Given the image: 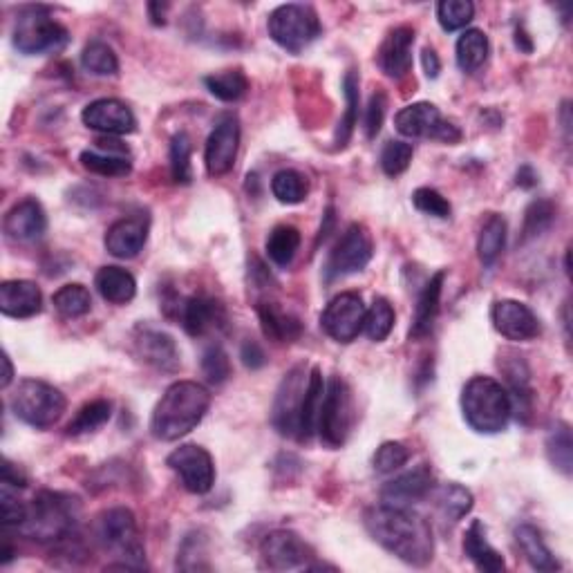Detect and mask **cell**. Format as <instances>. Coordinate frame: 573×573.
<instances>
[{"label": "cell", "instance_id": "d6a6232c", "mask_svg": "<svg viewBox=\"0 0 573 573\" xmlns=\"http://www.w3.org/2000/svg\"><path fill=\"white\" fill-rule=\"evenodd\" d=\"M506 233H509V227H506V220L502 215H488L477 238V256L484 267H493L497 258L502 256L506 247Z\"/></svg>", "mask_w": 573, "mask_h": 573}, {"label": "cell", "instance_id": "4fadbf2b", "mask_svg": "<svg viewBox=\"0 0 573 573\" xmlns=\"http://www.w3.org/2000/svg\"><path fill=\"white\" fill-rule=\"evenodd\" d=\"M307 381H309V368L305 363H300L296 368H291L278 385L274 406H271V426H274L283 437L298 439L300 410H303Z\"/></svg>", "mask_w": 573, "mask_h": 573}, {"label": "cell", "instance_id": "6f0895ef", "mask_svg": "<svg viewBox=\"0 0 573 573\" xmlns=\"http://www.w3.org/2000/svg\"><path fill=\"white\" fill-rule=\"evenodd\" d=\"M3 486H9V488H25L27 486V477L18 471V468L9 462V459H5L3 462Z\"/></svg>", "mask_w": 573, "mask_h": 573}, {"label": "cell", "instance_id": "44dd1931", "mask_svg": "<svg viewBox=\"0 0 573 573\" xmlns=\"http://www.w3.org/2000/svg\"><path fill=\"white\" fill-rule=\"evenodd\" d=\"M432 488H435V475H432L428 464H421L385 484L381 488V500L383 504L408 506L410 509L412 504L424 502L426 497L432 493Z\"/></svg>", "mask_w": 573, "mask_h": 573}, {"label": "cell", "instance_id": "f1b7e54d", "mask_svg": "<svg viewBox=\"0 0 573 573\" xmlns=\"http://www.w3.org/2000/svg\"><path fill=\"white\" fill-rule=\"evenodd\" d=\"M95 287L103 300L112 305H126L137 294V280L121 267H101L95 276Z\"/></svg>", "mask_w": 573, "mask_h": 573}, {"label": "cell", "instance_id": "b9f144b4", "mask_svg": "<svg viewBox=\"0 0 573 573\" xmlns=\"http://www.w3.org/2000/svg\"><path fill=\"white\" fill-rule=\"evenodd\" d=\"M547 455L553 468L569 477L573 473V437L567 424H556L547 437Z\"/></svg>", "mask_w": 573, "mask_h": 573}, {"label": "cell", "instance_id": "f546056e", "mask_svg": "<svg viewBox=\"0 0 573 573\" xmlns=\"http://www.w3.org/2000/svg\"><path fill=\"white\" fill-rule=\"evenodd\" d=\"M515 540L524 553V558L535 571H560V562L553 556L551 549L544 544L542 533L533 524H520L515 529Z\"/></svg>", "mask_w": 573, "mask_h": 573}, {"label": "cell", "instance_id": "db71d44e", "mask_svg": "<svg viewBox=\"0 0 573 573\" xmlns=\"http://www.w3.org/2000/svg\"><path fill=\"white\" fill-rule=\"evenodd\" d=\"M191 562V569L189 571H200V569H209L206 565V542L200 533H191L186 535V540L182 544L180 553H177V569H186V565Z\"/></svg>", "mask_w": 573, "mask_h": 573}, {"label": "cell", "instance_id": "e575fe53", "mask_svg": "<svg viewBox=\"0 0 573 573\" xmlns=\"http://www.w3.org/2000/svg\"><path fill=\"white\" fill-rule=\"evenodd\" d=\"M457 65L464 72H475L488 59V36L482 30H466L455 45Z\"/></svg>", "mask_w": 573, "mask_h": 573}, {"label": "cell", "instance_id": "74e56055", "mask_svg": "<svg viewBox=\"0 0 573 573\" xmlns=\"http://www.w3.org/2000/svg\"><path fill=\"white\" fill-rule=\"evenodd\" d=\"M79 159L86 171L101 175V177H126L130 171H133V164L128 162V157L106 153V150H101V148L83 150Z\"/></svg>", "mask_w": 573, "mask_h": 573}, {"label": "cell", "instance_id": "484cf974", "mask_svg": "<svg viewBox=\"0 0 573 573\" xmlns=\"http://www.w3.org/2000/svg\"><path fill=\"white\" fill-rule=\"evenodd\" d=\"M258 318L262 332L274 343H294L303 336V323L296 314H291L276 300H260L258 303Z\"/></svg>", "mask_w": 573, "mask_h": 573}, {"label": "cell", "instance_id": "1f68e13d", "mask_svg": "<svg viewBox=\"0 0 573 573\" xmlns=\"http://www.w3.org/2000/svg\"><path fill=\"white\" fill-rule=\"evenodd\" d=\"M500 368L506 374V381H509L511 385L509 397H511L513 412L518 410V417L526 421L531 415V401H533V392L529 385V368H526L522 356H513L511 363L506 359L500 361Z\"/></svg>", "mask_w": 573, "mask_h": 573}, {"label": "cell", "instance_id": "ffe728a7", "mask_svg": "<svg viewBox=\"0 0 573 573\" xmlns=\"http://www.w3.org/2000/svg\"><path fill=\"white\" fill-rule=\"evenodd\" d=\"M3 231L16 244L39 242L48 231V215H45L41 202L27 197V200L14 204L5 215Z\"/></svg>", "mask_w": 573, "mask_h": 573}, {"label": "cell", "instance_id": "30bf717a", "mask_svg": "<svg viewBox=\"0 0 573 573\" xmlns=\"http://www.w3.org/2000/svg\"><path fill=\"white\" fill-rule=\"evenodd\" d=\"M260 556L265 567L271 571H316V569H334L316 562V553L298 533L278 529L271 531L260 544Z\"/></svg>", "mask_w": 573, "mask_h": 573}, {"label": "cell", "instance_id": "277c9868", "mask_svg": "<svg viewBox=\"0 0 573 573\" xmlns=\"http://www.w3.org/2000/svg\"><path fill=\"white\" fill-rule=\"evenodd\" d=\"M462 412L479 435H497L513 417L509 390L491 377H473L462 390Z\"/></svg>", "mask_w": 573, "mask_h": 573}, {"label": "cell", "instance_id": "f35d334b", "mask_svg": "<svg viewBox=\"0 0 573 573\" xmlns=\"http://www.w3.org/2000/svg\"><path fill=\"white\" fill-rule=\"evenodd\" d=\"M204 86L215 99L233 103L247 95L249 79L242 70H227V72L211 74V77H204Z\"/></svg>", "mask_w": 573, "mask_h": 573}, {"label": "cell", "instance_id": "2e32d148", "mask_svg": "<svg viewBox=\"0 0 573 573\" xmlns=\"http://www.w3.org/2000/svg\"><path fill=\"white\" fill-rule=\"evenodd\" d=\"M240 150V124L233 115L222 117L213 133L206 139L204 164L211 177L227 175L236 166Z\"/></svg>", "mask_w": 573, "mask_h": 573}, {"label": "cell", "instance_id": "91938a15", "mask_svg": "<svg viewBox=\"0 0 573 573\" xmlns=\"http://www.w3.org/2000/svg\"><path fill=\"white\" fill-rule=\"evenodd\" d=\"M515 182H518V186H522V189H533V186L538 184V175H535L531 166H522L518 175H515Z\"/></svg>", "mask_w": 573, "mask_h": 573}, {"label": "cell", "instance_id": "e7e4bbea", "mask_svg": "<svg viewBox=\"0 0 573 573\" xmlns=\"http://www.w3.org/2000/svg\"><path fill=\"white\" fill-rule=\"evenodd\" d=\"M12 558H14V549L9 547V544H5V549H3V558H0V562H3V565H9V562H12Z\"/></svg>", "mask_w": 573, "mask_h": 573}, {"label": "cell", "instance_id": "11a10c76", "mask_svg": "<svg viewBox=\"0 0 573 573\" xmlns=\"http://www.w3.org/2000/svg\"><path fill=\"white\" fill-rule=\"evenodd\" d=\"M385 112H388V97H385V92H374L370 97L368 103V110H365V121H363V128H365V137L374 139L381 133V126L385 121Z\"/></svg>", "mask_w": 573, "mask_h": 573}, {"label": "cell", "instance_id": "be15d7a7", "mask_svg": "<svg viewBox=\"0 0 573 573\" xmlns=\"http://www.w3.org/2000/svg\"><path fill=\"white\" fill-rule=\"evenodd\" d=\"M515 43H518V48H520L522 52H526V54H529V52L533 50V43L529 41V36H526V34L520 32V30L515 32Z\"/></svg>", "mask_w": 573, "mask_h": 573}, {"label": "cell", "instance_id": "6da1fadb", "mask_svg": "<svg viewBox=\"0 0 573 573\" xmlns=\"http://www.w3.org/2000/svg\"><path fill=\"white\" fill-rule=\"evenodd\" d=\"M365 531L394 558L412 567H426L435 556L432 526L408 506L377 504L363 513Z\"/></svg>", "mask_w": 573, "mask_h": 573}, {"label": "cell", "instance_id": "9c48e42d", "mask_svg": "<svg viewBox=\"0 0 573 573\" xmlns=\"http://www.w3.org/2000/svg\"><path fill=\"white\" fill-rule=\"evenodd\" d=\"M354 424V401L350 385L341 377H332L325 383V397L318 417V435L327 448H341Z\"/></svg>", "mask_w": 573, "mask_h": 573}, {"label": "cell", "instance_id": "7c38bea8", "mask_svg": "<svg viewBox=\"0 0 573 573\" xmlns=\"http://www.w3.org/2000/svg\"><path fill=\"white\" fill-rule=\"evenodd\" d=\"M374 253V244L368 229L363 224H350L334 249L327 256V262L323 267L325 283H334L338 278L359 274L365 267L370 265Z\"/></svg>", "mask_w": 573, "mask_h": 573}, {"label": "cell", "instance_id": "bcb514c9", "mask_svg": "<svg viewBox=\"0 0 573 573\" xmlns=\"http://www.w3.org/2000/svg\"><path fill=\"white\" fill-rule=\"evenodd\" d=\"M394 327V309L385 298H377L372 303V307L365 312V323L363 332L368 334L370 341L381 343L390 336Z\"/></svg>", "mask_w": 573, "mask_h": 573}, {"label": "cell", "instance_id": "ab89813d", "mask_svg": "<svg viewBox=\"0 0 573 573\" xmlns=\"http://www.w3.org/2000/svg\"><path fill=\"white\" fill-rule=\"evenodd\" d=\"M112 415V406L110 401L106 399H95L83 406L77 417H74L65 432H68L70 437H79V435H88V432H95L101 426L108 424V419Z\"/></svg>", "mask_w": 573, "mask_h": 573}, {"label": "cell", "instance_id": "4316f807", "mask_svg": "<svg viewBox=\"0 0 573 573\" xmlns=\"http://www.w3.org/2000/svg\"><path fill=\"white\" fill-rule=\"evenodd\" d=\"M464 553L468 556V560L484 573H500L506 567L502 553L493 549L491 542L486 540V526L479 520H473L471 526L466 529Z\"/></svg>", "mask_w": 573, "mask_h": 573}, {"label": "cell", "instance_id": "7dc6e473", "mask_svg": "<svg viewBox=\"0 0 573 573\" xmlns=\"http://www.w3.org/2000/svg\"><path fill=\"white\" fill-rule=\"evenodd\" d=\"M475 7L471 0H441L437 5V21L444 32H457L473 21Z\"/></svg>", "mask_w": 573, "mask_h": 573}, {"label": "cell", "instance_id": "603a6c76", "mask_svg": "<svg viewBox=\"0 0 573 573\" xmlns=\"http://www.w3.org/2000/svg\"><path fill=\"white\" fill-rule=\"evenodd\" d=\"M180 323L186 334L204 336L227 325V309L220 300L209 296H191L180 305Z\"/></svg>", "mask_w": 573, "mask_h": 573}, {"label": "cell", "instance_id": "680465c9", "mask_svg": "<svg viewBox=\"0 0 573 573\" xmlns=\"http://www.w3.org/2000/svg\"><path fill=\"white\" fill-rule=\"evenodd\" d=\"M421 63H424V72H426L428 79H437L439 77L441 61H439V56H437L435 50L426 48L424 52H421Z\"/></svg>", "mask_w": 573, "mask_h": 573}, {"label": "cell", "instance_id": "cb8c5ba5", "mask_svg": "<svg viewBox=\"0 0 573 573\" xmlns=\"http://www.w3.org/2000/svg\"><path fill=\"white\" fill-rule=\"evenodd\" d=\"M148 240V218L133 215V218H121L106 231L103 244L110 256L130 260L139 256V251L146 247Z\"/></svg>", "mask_w": 573, "mask_h": 573}, {"label": "cell", "instance_id": "681fc988", "mask_svg": "<svg viewBox=\"0 0 573 573\" xmlns=\"http://www.w3.org/2000/svg\"><path fill=\"white\" fill-rule=\"evenodd\" d=\"M410 459V450L406 444H401V441H385L377 448V453H374V471L379 475H390L394 471H399L401 466H406Z\"/></svg>", "mask_w": 573, "mask_h": 573}, {"label": "cell", "instance_id": "9a60e30c", "mask_svg": "<svg viewBox=\"0 0 573 573\" xmlns=\"http://www.w3.org/2000/svg\"><path fill=\"white\" fill-rule=\"evenodd\" d=\"M365 309L363 298L354 291H345L330 300V305L325 307L321 316L323 332L334 338L336 343H352L354 338H359L363 332L365 323Z\"/></svg>", "mask_w": 573, "mask_h": 573}, {"label": "cell", "instance_id": "5b68a950", "mask_svg": "<svg viewBox=\"0 0 573 573\" xmlns=\"http://www.w3.org/2000/svg\"><path fill=\"white\" fill-rule=\"evenodd\" d=\"M9 408L14 417L32 428H52L56 421L63 417L68 401L63 392L54 385L39 379H23L18 383L12 397H9Z\"/></svg>", "mask_w": 573, "mask_h": 573}, {"label": "cell", "instance_id": "ee69618b", "mask_svg": "<svg viewBox=\"0 0 573 573\" xmlns=\"http://www.w3.org/2000/svg\"><path fill=\"white\" fill-rule=\"evenodd\" d=\"M271 193L278 202L283 204H300L305 202V197L309 193L307 177L303 173L294 171V168H285V171H278L271 180Z\"/></svg>", "mask_w": 573, "mask_h": 573}, {"label": "cell", "instance_id": "ac0fdd59", "mask_svg": "<svg viewBox=\"0 0 573 573\" xmlns=\"http://www.w3.org/2000/svg\"><path fill=\"white\" fill-rule=\"evenodd\" d=\"M133 345L139 361H144L150 368L159 372H175L180 368V350H177L171 334L155 330L150 325H137Z\"/></svg>", "mask_w": 573, "mask_h": 573}, {"label": "cell", "instance_id": "5bb4252c", "mask_svg": "<svg viewBox=\"0 0 573 573\" xmlns=\"http://www.w3.org/2000/svg\"><path fill=\"white\" fill-rule=\"evenodd\" d=\"M166 464L180 477L182 486L193 495H206L215 484V464L206 448L184 444L168 455Z\"/></svg>", "mask_w": 573, "mask_h": 573}, {"label": "cell", "instance_id": "d6986e66", "mask_svg": "<svg viewBox=\"0 0 573 573\" xmlns=\"http://www.w3.org/2000/svg\"><path fill=\"white\" fill-rule=\"evenodd\" d=\"M81 121L101 135H130L135 133L137 119L124 101L97 99L81 112Z\"/></svg>", "mask_w": 573, "mask_h": 573}, {"label": "cell", "instance_id": "7402d4cb", "mask_svg": "<svg viewBox=\"0 0 573 573\" xmlns=\"http://www.w3.org/2000/svg\"><path fill=\"white\" fill-rule=\"evenodd\" d=\"M412 48H415V30L410 25H399L388 32L377 54V63L385 77H406L412 70Z\"/></svg>", "mask_w": 573, "mask_h": 573}, {"label": "cell", "instance_id": "816d5d0a", "mask_svg": "<svg viewBox=\"0 0 573 573\" xmlns=\"http://www.w3.org/2000/svg\"><path fill=\"white\" fill-rule=\"evenodd\" d=\"M412 144L408 142H388L381 150V168L388 177H397L401 173L408 171V166L412 162Z\"/></svg>", "mask_w": 573, "mask_h": 573}, {"label": "cell", "instance_id": "d4e9b609", "mask_svg": "<svg viewBox=\"0 0 573 573\" xmlns=\"http://www.w3.org/2000/svg\"><path fill=\"white\" fill-rule=\"evenodd\" d=\"M43 294L32 280H5L0 285V312L9 318H32L41 314Z\"/></svg>", "mask_w": 573, "mask_h": 573}, {"label": "cell", "instance_id": "94428289", "mask_svg": "<svg viewBox=\"0 0 573 573\" xmlns=\"http://www.w3.org/2000/svg\"><path fill=\"white\" fill-rule=\"evenodd\" d=\"M166 9H168V5L164 3H150L148 5V12H150V18H153V23L155 25H164L166 21H164V14H166Z\"/></svg>", "mask_w": 573, "mask_h": 573}, {"label": "cell", "instance_id": "52a82bcc", "mask_svg": "<svg viewBox=\"0 0 573 573\" xmlns=\"http://www.w3.org/2000/svg\"><path fill=\"white\" fill-rule=\"evenodd\" d=\"M12 41L21 54L36 56L61 52L70 43V34L45 7H25L14 23Z\"/></svg>", "mask_w": 573, "mask_h": 573}, {"label": "cell", "instance_id": "836d02e7", "mask_svg": "<svg viewBox=\"0 0 573 573\" xmlns=\"http://www.w3.org/2000/svg\"><path fill=\"white\" fill-rule=\"evenodd\" d=\"M432 497L441 513V518L448 522H459L473 511V493L459 484H444L439 488H432Z\"/></svg>", "mask_w": 573, "mask_h": 573}, {"label": "cell", "instance_id": "6125c7cd", "mask_svg": "<svg viewBox=\"0 0 573 573\" xmlns=\"http://www.w3.org/2000/svg\"><path fill=\"white\" fill-rule=\"evenodd\" d=\"M3 368H5V372H3V381H0V385H3V388H9V383H12V379H14V368H12V361H9L7 354H3Z\"/></svg>", "mask_w": 573, "mask_h": 573}, {"label": "cell", "instance_id": "7bdbcfd3", "mask_svg": "<svg viewBox=\"0 0 573 573\" xmlns=\"http://www.w3.org/2000/svg\"><path fill=\"white\" fill-rule=\"evenodd\" d=\"M54 309L59 312L63 318H81L90 314L92 309V296L90 291L83 285H65L61 287L56 294L52 296Z\"/></svg>", "mask_w": 573, "mask_h": 573}, {"label": "cell", "instance_id": "8992f818", "mask_svg": "<svg viewBox=\"0 0 573 573\" xmlns=\"http://www.w3.org/2000/svg\"><path fill=\"white\" fill-rule=\"evenodd\" d=\"M97 542L103 549L124 558V565L130 569L146 567V549L139 538L137 520L130 509L117 506V509L103 511L95 522Z\"/></svg>", "mask_w": 573, "mask_h": 573}, {"label": "cell", "instance_id": "4dcf8cb0", "mask_svg": "<svg viewBox=\"0 0 573 573\" xmlns=\"http://www.w3.org/2000/svg\"><path fill=\"white\" fill-rule=\"evenodd\" d=\"M325 397V379L323 372L318 368L309 370V381H307V392L303 401V410H300V428H298V439L309 441L314 437V432L318 430V417H321V406Z\"/></svg>", "mask_w": 573, "mask_h": 573}, {"label": "cell", "instance_id": "9f6ffc18", "mask_svg": "<svg viewBox=\"0 0 573 573\" xmlns=\"http://www.w3.org/2000/svg\"><path fill=\"white\" fill-rule=\"evenodd\" d=\"M240 359L249 370H260L267 365V354L256 341H244L240 347Z\"/></svg>", "mask_w": 573, "mask_h": 573}, {"label": "cell", "instance_id": "e0dca14e", "mask_svg": "<svg viewBox=\"0 0 573 573\" xmlns=\"http://www.w3.org/2000/svg\"><path fill=\"white\" fill-rule=\"evenodd\" d=\"M491 321L495 330L513 343L533 341L542 332L540 318L533 314V309L511 298L497 300L491 309Z\"/></svg>", "mask_w": 573, "mask_h": 573}, {"label": "cell", "instance_id": "c3c4849f", "mask_svg": "<svg viewBox=\"0 0 573 573\" xmlns=\"http://www.w3.org/2000/svg\"><path fill=\"white\" fill-rule=\"evenodd\" d=\"M191 137L186 133H177L171 139V175L175 184H191Z\"/></svg>", "mask_w": 573, "mask_h": 573}, {"label": "cell", "instance_id": "8fae6325", "mask_svg": "<svg viewBox=\"0 0 573 573\" xmlns=\"http://www.w3.org/2000/svg\"><path fill=\"white\" fill-rule=\"evenodd\" d=\"M394 126L403 137L410 139H435V142L444 144L462 142V130L453 121L444 119L435 103L428 101L410 103V106L401 108L394 117Z\"/></svg>", "mask_w": 573, "mask_h": 573}, {"label": "cell", "instance_id": "60d3db41", "mask_svg": "<svg viewBox=\"0 0 573 573\" xmlns=\"http://www.w3.org/2000/svg\"><path fill=\"white\" fill-rule=\"evenodd\" d=\"M83 70L95 77H115L119 72V59L115 50L103 41H90L81 52Z\"/></svg>", "mask_w": 573, "mask_h": 573}, {"label": "cell", "instance_id": "ba28073f", "mask_svg": "<svg viewBox=\"0 0 573 573\" xmlns=\"http://www.w3.org/2000/svg\"><path fill=\"white\" fill-rule=\"evenodd\" d=\"M267 27L274 43L291 54H300L321 36V21L314 7L298 3L276 7L269 14Z\"/></svg>", "mask_w": 573, "mask_h": 573}, {"label": "cell", "instance_id": "d590c367", "mask_svg": "<svg viewBox=\"0 0 573 573\" xmlns=\"http://www.w3.org/2000/svg\"><path fill=\"white\" fill-rule=\"evenodd\" d=\"M343 90H345V115L338 121V130H336V146L345 148L347 142L352 139L354 126L359 124V74L356 70H350L345 74L343 79Z\"/></svg>", "mask_w": 573, "mask_h": 573}, {"label": "cell", "instance_id": "f6af8a7d", "mask_svg": "<svg viewBox=\"0 0 573 573\" xmlns=\"http://www.w3.org/2000/svg\"><path fill=\"white\" fill-rule=\"evenodd\" d=\"M553 220H556V206L549 200H535L524 211V224H522V238L520 242H529L533 238L542 236L544 231L551 229Z\"/></svg>", "mask_w": 573, "mask_h": 573}, {"label": "cell", "instance_id": "7a4b0ae2", "mask_svg": "<svg viewBox=\"0 0 573 573\" xmlns=\"http://www.w3.org/2000/svg\"><path fill=\"white\" fill-rule=\"evenodd\" d=\"M211 408V392L202 383L175 381L166 388L150 417V432L159 441H177L202 424Z\"/></svg>", "mask_w": 573, "mask_h": 573}, {"label": "cell", "instance_id": "f907efd6", "mask_svg": "<svg viewBox=\"0 0 573 573\" xmlns=\"http://www.w3.org/2000/svg\"><path fill=\"white\" fill-rule=\"evenodd\" d=\"M202 372L209 383L222 385L231 377V361L222 345H209L202 354Z\"/></svg>", "mask_w": 573, "mask_h": 573}, {"label": "cell", "instance_id": "8d00e7d4", "mask_svg": "<svg viewBox=\"0 0 573 573\" xmlns=\"http://www.w3.org/2000/svg\"><path fill=\"white\" fill-rule=\"evenodd\" d=\"M300 231L289 224H280L267 238V256L278 267H289L300 249Z\"/></svg>", "mask_w": 573, "mask_h": 573}, {"label": "cell", "instance_id": "f5cc1de1", "mask_svg": "<svg viewBox=\"0 0 573 573\" xmlns=\"http://www.w3.org/2000/svg\"><path fill=\"white\" fill-rule=\"evenodd\" d=\"M412 204H415V209L424 215H432V218H439V220H448L450 213H453V206L446 200L444 195L435 189H417L412 193Z\"/></svg>", "mask_w": 573, "mask_h": 573}, {"label": "cell", "instance_id": "83f0119b", "mask_svg": "<svg viewBox=\"0 0 573 573\" xmlns=\"http://www.w3.org/2000/svg\"><path fill=\"white\" fill-rule=\"evenodd\" d=\"M444 280L446 271H437V274L426 283L424 291L419 294L415 321H412L410 327V338H424L432 332V325H435L439 314V300H441V289H444Z\"/></svg>", "mask_w": 573, "mask_h": 573}, {"label": "cell", "instance_id": "3957f363", "mask_svg": "<svg viewBox=\"0 0 573 573\" xmlns=\"http://www.w3.org/2000/svg\"><path fill=\"white\" fill-rule=\"evenodd\" d=\"M79 511L81 504L77 497L54 491H41L27 504L25 522L18 526V533L36 542L56 544L77 529Z\"/></svg>", "mask_w": 573, "mask_h": 573}]
</instances>
